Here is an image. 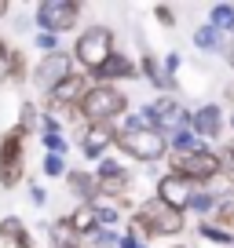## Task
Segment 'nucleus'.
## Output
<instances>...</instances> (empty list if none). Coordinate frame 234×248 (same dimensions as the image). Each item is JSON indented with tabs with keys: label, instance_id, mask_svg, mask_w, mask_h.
<instances>
[{
	"label": "nucleus",
	"instance_id": "1",
	"mask_svg": "<svg viewBox=\"0 0 234 248\" xmlns=\"http://www.w3.org/2000/svg\"><path fill=\"white\" fill-rule=\"evenodd\" d=\"M114 128H117L114 146L121 150L125 157H132V161L154 164V161H165V157H168V139H165L161 132H154V128H147L139 113L121 117Z\"/></svg>",
	"mask_w": 234,
	"mask_h": 248
},
{
	"label": "nucleus",
	"instance_id": "2",
	"mask_svg": "<svg viewBox=\"0 0 234 248\" xmlns=\"http://www.w3.org/2000/svg\"><path fill=\"white\" fill-rule=\"evenodd\" d=\"M125 230H132L143 245H147L150 237H180V233L187 230V216L168 208V204H161L157 197H147L139 208H132Z\"/></svg>",
	"mask_w": 234,
	"mask_h": 248
},
{
	"label": "nucleus",
	"instance_id": "3",
	"mask_svg": "<svg viewBox=\"0 0 234 248\" xmlns=\"http://www.w3.org/2000/svg\"><path fill=\"white\" fill-rule=\"evenodd\" d=\"M128 113V95L114 84H88L77 102V117L84 124H117Z\"/></svg>",
	"mask_w": 234,
	"mask_h": 248
},
{
	"label": "nucleus",
	"instance_id": "4",
	"mask_svg": "<svg viewBox=\"0 0 234 248\" xmlns=\"http://www.w3.org/2000/svg\"><path fill=\"white\" fill-rule=\"evenodd\" d=\"M114 51H117L114 30H110V26H88V30L77 33L70 55H73V66H81V70H84V77H92V73L99 70V66H102Z\"/></svg>",
	"mask_w": 234,
	"mask_h": 248
},
{
	"label": "nucleus",
	"instance_id": "5",
	"mask_svg": "<svg viewBox=\"0 0 234 248\" xmlns=\"http://www.w3.org/2000/svg\"><path fill=\"white\" fill-rule=\"evenodd\" d=\"M26 139L30 135L18 124L0 135V186L4 190H15L26 179Z\"/></svg>",
	"mask_w": 234,
	"mask_h": 248
},
{
	"label": "nucleus",
	"instance_id": "6",
	"mask_svg": "<svg viewBox=\"0 0 234 248\" xmlns=\"http://www.w3.org/2000/svg\"><path fill=\"white\" fill-rule=\"evenodd\" d=\"M81 11H84L81 0H40L33 8V22L40 26V33L63 37V33H70L81 22Z\"/></svg>",
	"mask_w": 234,
	"mask_h": 248
},
{
	"label": "nucleus",
	"instance_id": "7",
	"mask_svg": "<svg viewBox=\"0 0 234 248\" xmlns=\"http://www.w3.org/2000/svg\"><path fill=\"white\" fill-rule=\"evenodd\" d=\"M139 117H143V124H147V128H154V132H161L165 139H168L172 132L187 128L190 109H183L176 95H157L150 106H143V109H139Z\"/></svg>",
	"mask_w": 234,
	"mask_h": 248
},
{
	"label": "nucleus",
	"instance_id": "8",
	"mask_svg": "<svg viewBox=\"0 0 234 248\" xmlns=\"http://www.w3.org/2000/svg\"><path fill=\"white\" fill-rule=\"evenodd\" d=\"M95 186H99V197L102 201H125L128 190H132V171L125 168V161H117V157H102L99 164H95ZM99 201V204H102Z\"/></svg>",
	"mask_w": 234,
	"mask_h": 248
},
{
	"label": "nucleus",
	"instance_id": "9",
	"mask_svg": "<svg viewBox=\"0 0 234 248\" xmlns=\"http://www.w3.org/2000/svg\"><path fill=\"white\" fill-rule=\"evenodd\" d=\"M168 161V171L172 175H183V179H190L194 186H205L212 175H219V157H216V150H194V154H183V157H165Z\"/></svg>",
	"mask_w": 234,
	"mask_h": 248
},
{
	"label": "nucleus",
	"instance_id": "10",
	"mask_svg": "<svg viewBox=\"0 0 234 248\" xmlns=\"http://www.w3.org/2000/svg\"><path fill=\"white\" fill-rule=\"evenodd\" d=\"M73 55L66 51H51V55H40V62L33 66V73H30V80H33V88L37 92H44V95H51L55 88L63 84L66 77H73Z\"/></svg>",
	"mask_w": 234,
	"mask_h": 248
},
{
	"label": "nucleus",
	"instance_id": "11",
	"mask_svg": "<svg viewBox=\"0 0 234 248\" xmlns=\"http://www.w3.org/2000/svg\"><path fill=\"white\" fill-rule=\"evenodd\" d=\"M88 84H92V80H88L84 73H73V77H66L51 95H44V102H48L44 113H51V117H55V113H66V117L73 121V113H77V102H81V95L88 92Z\"/></svg>",
	"mask_w": 234,
	"mask_h": 248
},
{
	"label": "nucleus",
	"instance_id": "12",
	"mask_svg": "<svg viewBox=\"0 0 234 248\" xmlns=\"http://www.w3.org/2000/svg\"><path fill=\"white\" fill-rule=\"evenodd\" d=\"M194 194H198V186L190 183V179H183V175H172V171H165V175L157 179V186H154L157 201L168 204V208H176V212H183V216H187Z\"/></svg>",
	"mask_w": 234,
	"mask_h": 248
},
{
	"label": "nucleus",
	"instance_id": "13",
	"mask_svg": "<svg viewBox=\"0 0 234 248\" xmlns=\"http://www.w3.org/2000/svg\"><path fill=\"white\" fill-rule=\"evenodd\" d=\"M135 77H139V62H135L132 55H125V51H114L88 80H92V84H114L117 88L121 80H135Z\"/></svg>",
	"mask_w": 234,
	"mask_h": 248
},
{
	"label": "nucleus",
	"instance_id": "14",
	"mask_svg": "<svg viewBox=\"0 0 234 248\" xmlns=\"http://www.w3.org/2000/svg\"><path fill=\"white\" fill-rule=\"evenodd\" d=\"M187 128L198 135V139H219L223 135V128H227V121H223V106L219 102H205V106H198L194 113L187 117Z\"/></svg>",
	"mask_w": 234,
	"mask_h": 248
},
{
	"label": "nucleus",
	"instance_id": "15",
	"mask_svg": "<svg viewBox=\"0 0 234 248\" xmlns=\"http://www.w3.org/2000/svg\"><path fill=\"white\" fill-rule=\"evenodd\" d=\"M114 135H117L114 124H84V132H81V154L99 164L106 157V150L114 146Z\"/></svg>",
	"mask_w": 234,
	"mask_h": 248
},
{
	"label": "nucleus",
	"instance_id": "16",
	"mask_svg": "<svg viewBox=\"0 0 234 248\" xmlns=\"http://www.w3.org/2000/svg\"><path fill=\"white\" fill-rule=\"evenodd\" d=\"M139 77H147V84H150V88H157L161 95H176V88H180V80L165 77L161 59H157V55H150V51H143V55H139Z\"/></svg>",
	"mask_w": 234,
	"mask_h": 248
},
{
	"label": "nucleus",
	"instance_id": "17",
	"mask_svg": "<svg viewBox=\"0 0 234 248\" xmlns=\"http://www.w3.org/2000/svg\"><path fill=\"white\" fill-rule=\"evenodd\" d=\"M63 179H66V190H70L81 204H99V186H95V175H92V171L70 168Z\"/></svg>",
	"mask_w": 234,
	"mask_h": 248
},
{
	"label": "nucleus",
	"instance_id": "18",
	"mask_svg": "<svg viewBox=\"0 0 234 248\" xmlns=\"http://www.w3.org/2000/svg\"><path fill=\"white\" fill-rule=\"evenodd\" d=\"M66 226H70L81 241L95 237V233H99V212H95V204H77V208L66 216Z\"/></svg>",
	"mask_w": 234,
	"mask_h": 248
},
{
	"label": "nucleus",
	"instance_id": "19",
	"mask_svg": "<svg viewBox=\"0 0 234 248\" xmlns=\"http://www.w3.org/2000/svg\"><path fill=\"white\" fill-rule=\"evenodd\" d=\"M0 241L11 245V248H37L30 226H26L18 216H4V219H0Z\"/></svg>",
	"mask_w": 234,
	"mask_h": 248
},
{
	"label": "nucleus",
	"instance_id": "20",
	"mask_svg": "<svg viewBox=\"0 0 234 248\" xmlns=\"http://www.w3.org/2000/svg\"><path fill=\"white\" fill-rule=\"evenodd\" d=\"M44 230H48V241H51V248H84V241H81L77 233L66 226V216H63V219H55V223H48Z\"/></svg>",
	"mask_w": 234,
	"mask_h": 248
},
{
	"label": "nucleus",
	"instance_id": "21",
	"mask_svg": "<svg viewBox=\"0 0 234 248\" xmlns=\"http://www.w3.org/2000/svg\"><path fill=\"white\" fill-rule=\"evenodd\" d=\"M194 150H205V142L198 139L190 128H180V132H172V135H168V154H172V157L194 154Z\"/></svg>",
	"mask_w": 234,
	"mask_h": 248
},
{
	"label": "nucleus",
	"instance_id": "22",
	"mask_svg": "<svg viewBox=\"0 0 234 248\" xmlns=\"http://www.w3.org/2000/svg\"><path fill=\"white\" fill-rule=\"evenodd\" d=\"M209 26L219 30L223 37H231L234 33V4H212L209 8Z\"/></svg>",
	"mask_w": 234,
	"mask_h": 248
},
{
	"label": "nucleus",
	"instance_id": "23",
	"mask_svg": "<svg viewBox=\"0 0 234 248\" xmlns=\"http://www.w3.org/2000/svg\"><path fill=\"white\" fill-rule=\"evenodd\" d=\"M223 40H227V37H223L219 30H212L209 22L194 30V47H201V51H223Z\"/></svg>",
	"mask_w": 234,
	"mask_h": 248
},
{
	"label": "nucleus",
	"instance_id": "24",
	"mask_svg": "<svg viewBox=\"0 0 234 248\" xmlns=\"http://www.w3.org/2000/svg\"><path fill=\"white\" fill-rule=\"evenodd\" d=\"M201 190H205L209 197H216V201H231V194H234V179L219 171V175H212L209 183L201 186Z\"/></svg>",
	"mask_w": 234,
	"mask_h": 248
},
{
	"label": "nucleus",
	"instance_id": "25",
	"mask_svg": "<svg viewBox=\"0 0 234 248\" xmlns=\"http://www.w3.org/2000/svg\"><path fill=\"white\" fill-rule=\"evenodd\" d=\"M18 128H22L26 135L40 132V106L37 102H22V106H18Z\"/></svg>",
	"mask_w": 234,
	"mask_h": 248
},
{
	"label": "nucleus",
	"instance_id": "26",
	"mask_svg": "<svg viewBox=\"0 0 234 248\" xmlns=\"http://www.w3.org/2000/svg\"><path fill=\"white\" fill-rule=\"evenodd\" d=\"M209 223H216L219 230H227V233H234V201H219L216 208H212V216H209Z\"/></svg>",
	"mask_w": 234,
	"mask_h": 248
},
{
	"label": "nucleus",
	"instance_id": "27",
	"mask_svg": "<svg viewBox=\"0 0 234 248\" xmlns=\"http://www.w3.org/2000/svg\"><path fill=\"white\" fill-rule=\"evenodd\" d=\"M198 233H201L205 241H212V245H227V248L234 245V233L219 230V226H216V223H209V219H201V223H198Z\"/></svg>",
	"mask_w": 234,
	"mask_h": 248
},
{
	"label": "nucleus",
	"instance_id": "28",
	"mask_svg": "<svg viewBox=\"0 0 234 248\" xmlns=\"http://www.w3.org/2000/svg\"><path fill=\"white\" fill-rule=\"evenodd\" d=\"M30 77V66H26V55L18 51H11V70H8V84H22V80Z\"/></svg>",
	"mask_w": 234,
	"mask_h": 248
},
{
	"label": "nucleus",
	"instance_id": "29",
	"mask_svg": "<svg viewBox=\"0 0 234 248\" xmlns=\"http://www.w3.org/2000/svg\"><path fill=\"white\" fill-rule=\"evenodd\" d=\"M216 197H209V194H205V190H201V186H198V194H194V201H190V208L187 212H194V216H201V219H209L212 216V208H216Z\"/></svg>",
	"mask_w": 234,
	"mask_h": 248
},
{
	"label": "nucleus",
	"instance_id": "30",
	"mask_svg": "<svg viewBox=\"0 0 234 248\" xmlns=\"http://www.w3.org/2000/svg\"><path fill=\"white\" fill-rule=\"evenodd\" d=\"M40 171H44V179H63L66 171V157H51V154H44V161H40Z\"/></svg>",
	"mask_w": 234,
	"mask_h": 248
},
{
	"label": "nucleus",
	"instance_id": "31",
	"mask_svg": "<svg viewBox=\"0 0 234 248\" xmlns=\"http://www.w3.org/2000/svg\"><path fill=\"white\" fill-rule=\"evenodd\" d=\"M40 146H44V154H51V157H66L70 142H66L63 135H40Z\"/></svg>",
	"mask_w": 234,
	"mask_h": 248
},
{
	"label": "nucleus",
	"instance_id": "32",
	"mask_svg": "<svg viewBox=\"0 0 234 248\" xmlns=\"http://www.w3.org/2000/svg\"><path fill=\"white\" fill-rule=\"evenodd\" d=\"M11 40L8 37H0V84H8V70H11Z\"/></svg>",
	"mask_w": 234,
	"mask_h": 248
},
{
	"label": "nucleus",
	"instance_id": "33",
	"mask_svg": "<svg viewBox=\"0 0 234 248\" xmlns=\"http://www.w3.org/2000/svg\"><path fill=\"white\" fill-rule=\"evenodd\" d=\"M33 44H37V51L51 55V51H63V44H59V37H51V33H33Z\"/></svg>",
	"mask_w": 234,
	"mask_h": 248
},
{
	"label": "nucleus",
	"instance_id": "34",
	"mask_svg": "<svg viewBox=\"0 0 234 248\" xmlns=\"http://www.w3.org/2000/svg\"><path fill=\"white\" fill-rule=\"evenodd\" d=\"M154 18L165 30H176V8H172V4H154Z\"/></svg>",
	"mask_w": 234,
	"mask_h": 248
},
{
	"label": "nucleus",
	"instance_id": "35",
	"mask_svg": "<svg viewBox=\"0 0 234 248\" xmlns=\"http://www.w3.org/2000/svg\"><path fill=\"white\" fill-rule=\"evenodd\" d=\"M180 66H183L180 51H165V55H161V70H165V77H172V80H176V73H180Z\"/></svg>",
	"mask_w": 234,
	"mask_h": 248
},
{
	"label": "nucleus",
	"instance_id": "36",
	"mask_svg": "<svg viewBox=\"0 0 234 248\" xmlns=\"http://www.w3.org/2000/svg\"><path fill=\"white\" fill-rule=\"evenodd\" d=\"M30 201L44 208V201H48V190H44V186H40V183H30Z\"/></svg>",
	"mask_w": 234,
	"mask_h": 248
},
{
	"label": "nucleus",
	"instance_id": "37",
	"mask_svg": "<svg viewBox=\"0 0 234 248\" xmlns=\"http://www.w3.org/2000/svg\"><path fill=\"white\" fill-rule=\"evenodd\" d=\"M139 245H143V241L135 237L132 230H121V241H117V248H139Z\"/></svg>",
	"mask_w": 234,
	"mask_h": 248
},
{
	"label": "nucleus",
	"instance_id": "38",
	"mask_svg": "<svg viewBox=\"0 0 234 248\" xmlns=\"http://www.w3.org/2000/svg\"><path fill=\"white\" fill-rule=\"evenodd\" d=\"M223 62H227V66L234 70V33H231V37L223 40Z\"/></svg>",
	"mask_w": 234,
	"mask_h": 248
},
{
	"label": "nucleus",
	"instance_id": "39",
	"mask_svg": "<svg viewBox=\"0 0 234 248\" xmlns=\"http://www.w3.org/2000/svg\"><path fill=\"white\" fill-rule=\"evenodd\" d=\"M223 102H227V106H234V80L227 84V92H223Z\"/></svg>",
	"mask_w": 234,
	"mask_h": 248
},
{
	"label": "nucleus",
	"instance_id": "40",
	"mask_svg": "<svg viewBox=\"0 0 234 248\" xmlns=\"http://www.w3.org/2000/svg\"><path fill=\"white\" fill-rule=\"evenodd\" d=\"M8 11H11V4H8V0H0V18L8 15Z\"/></svg>",
	"mask_w": 234,
	"mask_h": 248
},
{
	"label": "nucleus",
	"instance_id": "41",
	"mask_svg": "<svg viewBox=\"0 0 234 248\" xmlns=\"http://www.w3.org/2000/svg\"><path fill=\"white\" fill-rule=\"evenodd\" d=\"M231 128H234V109H231Z\"/></svg>",
	"mask_w": 234,
	"mask_h": 248
},
{
	"label": "nucleus",
	"instance_id": "42",
	"mask_svg": "<svg viewBox=\"0 0 234 248\" xmlns=\"http://www.w3.org/2000/svg\"><path fill=\"white\" fill-rule=\"evenodd\" d=\"M172 248H183V245H172Z\"/></svg>",
	"mask_w": 234,
	"mask_h": 248
},
{
	"label": "nucleus",
	"instance_id": "43",
	"mask_svg": "<svg viewBox=\"0 0 234 248\" xmlns=\"http://www.w3.org/2000/svg\"><path fill=\"white\" fill-rule=\"evenodd\" d=\"M139 248H150V245H139Z\"/></svg>",
	"mask_w": 234,
	"mask_h": 248
},
{
	"label": "nucleus",
	"instance_id": "44",
	"mask_svg": "<svg viewBox=\"0 0 234 248\" xmlns=\"http://www.w3.org/2000/svg\"><path fill=\"white\" fill-rule=\"evenodd\" d=\"M231 150H234V142H231Z\"/></svg>",
	"mask_w": 234,
	"mask_h": 248
},
{
	"label": "nucleus",
	"instance_id": "45",
	"mask_svg": "<svg viewBox=\"0 0 234 248\" xmlns=\"http://www.w3.org/2000/svg\"><path fill=\"white\" fill-rule=\"evenodd\" d=\"M231 248H234V245H231Z\"/></svg>",
	"mask_w": 234,
	"mask_h": 248
}]
</instances>
